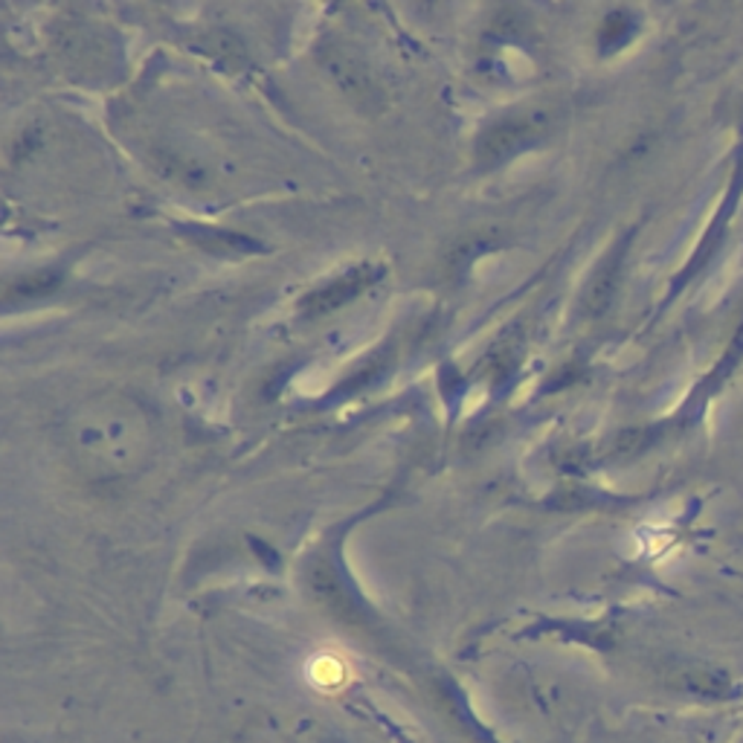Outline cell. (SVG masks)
<instances>
[{"instance_id":"obj_2","label":"cell","mask_w":743,"mask_h":743,"mask_svg":"<svg viewBox=\"0 0 743 743\" xmlns=\"http://www.w3.org/2000/svg\"><path fill=\"white\" fill-rule=\"evenodd\" d=\"M619 273H621V253H613V256L607 259V265L602 267V273H598V279L593 282V290H590V308H593V311L607 308L613 290L619 285Z\"/></svg>"},{"instance_id":"obj_1","label":"cell","mask_w":743,"mask_h":743,"mask_svg":"<svg viewBox=\"0 0 743 743\" xmlns=\"http://www.w3.org/2000/svg\"><path fill=\"white\" fill-rule=\"evenodd\" d=\"M677 688L702 697V700H732L738 694L735 679L729 677V671L715 668V665H686L677 671Z\"/></svg>"}]
</instances>
